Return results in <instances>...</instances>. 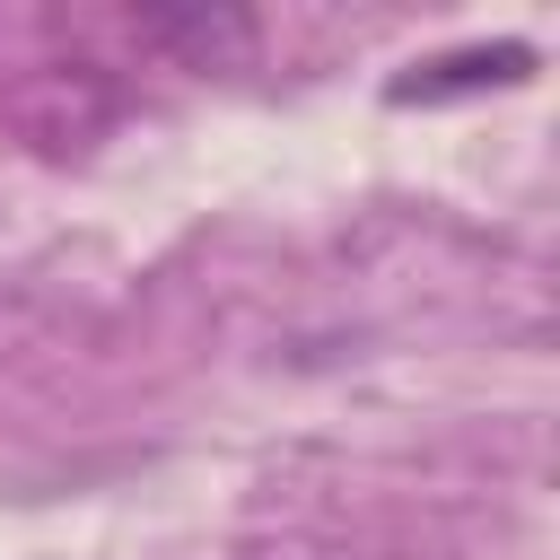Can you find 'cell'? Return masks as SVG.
Returning <instances> with one entry per match:
<instances>
[{
  "mask_svg": "<svg viewBox=\"0 0 560 560\" xmlns=\"http://www.w3.org/2000/svg\"><path fill=\"white\" fill-rule=\"evenodd\" d=\"M131 26H140V44L175 52L184 70H228L254 44V18L245 9H210V0H166V9H140Z\"/></svg>",
  "mask_w": 560,
  "mask_h": 560,
  "instance_id": "cell-2",
  "label": "cell"
},
{
  "mask_svg": "<svg viewBox=\"0 0 560 560\" xmlns=\"http://www.w3.org/2000/svg\"><path fill=\"white\" fill-rule=\"evenodd\" d=\"M525 79H534V44L499 35V44H455V52H429V61H411V70L385 88V105H446V96L525 88Z\"/></svg>",
  "mask_w": 560,
  "mask_h": 560,
  "instance_id": "cell-1",
  "label": "cell"
}]
</instances>
